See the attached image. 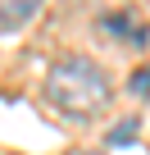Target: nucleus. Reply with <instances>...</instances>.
I'll return each instance as SVG.
<instances>
[{"instance_id": "f257e3e1", "label": "nucleus", "mask_w": 150, "mask_h": 155, "mask_svg": "<svg viewBox=\"0 0 150 155\" xmlns=\"http://www.w3.org/2000/svg\"><path fill=\"white\" fill-rule=\"evenodd\" d=\"M46 101L68 119H96L109 105V78L87 55H64L46 73Z\"/></svg>"}, {"instance_id": "f03ea898", "label": "nucleus", "mask_w": 150, "mask_h": 155, "mask_svg": "<svg viewBox=\"0 0 150 155\" xmlns=\"http://www.w3.org/2000/svg\"><path fill=\"white\" fill-rule=\"evenodd\" d=\"M37 9H41V0H0V32H18Z\"/></svg>"}, {"instance_id": "7ed1b4c3", "label": "nucleus", "mask_w": 150, "mask_h": 155, "mask_svg": "<svg viewBox=\"0 0 150 155\" xmlns=\"http://www.w3.org/2000/svg\"><path fill=\"white\" fill-rule=\"evenodd\" d=\"M136 128H141V123H136L132 114H127V119H118V123L109 128V146H132V141H136Z\"/></svg>"}, {"instance_id": "20e7f679", "label": "nucleus", "mask_w": 150, "mask_h": 155, "mask_svg": "<svg viewBox=\"0 0 150 155\" xmlns=\"http://www.w3.org/2000/svg\"><path fill=\"white\" fill-rule=\"evenodd\" d=\"M100 28H105V32H114V37L141 41V32H132V28H127V14H105V18H100Z\"/></svg>"}, {"instance_id": "39448f33", "label": "nucleus", "mask_w": 150, "mask_h": 155, "mask_svg": "<svg viewBox=\"0 0 150 155\" xmlns=\"http://www.w3.org/2000/svg\"><path fill=\"white\" fill-rule=\"evenodd\" d=\"M127 87H132V96H150V68H136Z\"/></svg>"}]
</instances>
